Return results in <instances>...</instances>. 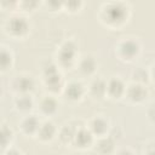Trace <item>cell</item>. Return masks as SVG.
<instances>
[{"instance_id":"1","label":"cell","mask_w":155,"mask_h":155,"mask_svg":"<svg viewBox=\"0 0 155 155\" xmlns=\"http://www.w3.org/2000/svg\"><path fill=\"white\" fill-rule=\"evenodd\" d=\"M103 12H104V17L109 24H120L125 21L127 10L121 4L111 2V4L107 5V7Z\"/></svg>"},{"instance_id":"2","label":"cell","mask_w":155,"mask_h":155,"mask_svg":"<svg viewBox=\"0 0 155 155\" xmlns=\"http://www.w3.org/2000/svg\"><path fill=\"white\" fill-rule=\"evenodd\" d=\"M6 29L13 36H23L28 31L29 25H28V22L25 21V18H23L21 16H15L7 21Z\"/></svg>"},{"instance_id":"3","label":"cell","mask_w":155,"mask_h":155,"mask_svg":"<svg viewBox=\"0 0 155 155\" xmlns=\"http://www.w3.org/2000/svg\"><path fill=\"white\" fill-rule=\"evenodd\" d=\"M119 53L125 59H132L139 52V45L134 40H124L119 44Z\"/></svg>"},{"instance_id":"4","label":"cell","mask_w":155,"mask_h":155,"mask_svg":"<svg viewBox=\"0 0 155 155\" xmlns=\"http://www.w3.org/2000/svg\"><path fill=\"white\" fill-rule=\"evenodd\" d=\"M12 86L13 88L19 93H28L33 87H34V80L30 75H24V74H21V75H17L12 82Z\"/></svg>"},{"instance_id":"5","label":"cell","mask_w":155,"mask_h":155,"mask_svg":"<svg viewBox=\"0 0 155 155\" xmlns=\"http://www.w3.org/2000/svg\"><path fill=\"white\" fill-rule=\"evenodd\" d=\"M125 85L119 78H113L107 82V94L113 98H119L125 93Z\"/></svg>"},{"instance_id":"6","label":"cell","mask_w":155,"mask_h":155,"mask_svg":"<svg viewBox=\"0 0 155 155\" xmlns=\"http://www.w3.org/2000/svg\"><path fill=\"white\" fill-rule=\"evenodd\" d=\"M125 94L133 102H140L147 96V90L144 88V86H142L139 84H133V85H130L128 87H126Z\"/></svg>"},{"instance_id":"7","label":"cell","mask_w":155,"mask_h":155,"mask_svg":"<svg viewBox=\"0 0 155 155\" xmlns=\"http://www.w3.org/2000/svg\"><path fill=\"white\" fill-rule=\"evenodd\" d=\"M56 131L57 130L51 121H45L39 125L36 134L41 140H51L53 138V136L56 134Z\"/></svg>"},{"instance_id":"8","label":"cell","mask_w":155,"mask_h":155,"mask_svg":"<svg viewBox=\"0 0 155 155\" xmlns=\"http://www.w3.org/2000/svg\"><path fill=\"white\" fill-rule=\"evenodd\" d=\"M92 133L90 132V130H86V128H78V131L75 132L74 134V138H73V143L75 145H78L79 148H85L86 145H88L91 142H92Z\"/></svg>"},{"instance_id":"9","label":"cell","mask_w":155,"mask_h":155,"mask_svg":"<svg viewBox=\"0 0 155 155\" xmlns=\"http://www.w3.org/2000/svg\"><path fill=\"white\" fill-rule=\"evenodd\" d=\"M64 93L69 99H79L84 94V86L78 81H71L65 86Z\"/></svg>"},{"instance_id":"10","label":"cell","mask_w":155,"mask_h":155,"mask_svg":"<svg viewBox=\"0 0 155 155\" xmlns=\"http://www.w3.org/2000/svg\"><path fill=\"white\" fill-rule=\"evenodd\" d=\"M75 57V46L73 42H65L62 45L59 50V61L64 64L68 62H73Z\"/></svg>"},{"instance_id":"11","label":"cell","mask_w":155,"mask_h":155,"mask_svg":"<svg viewBox=\"0 0 155 155\" xmlns=\"http://www.w3.org/2000/svg\"><path fill=\"white\" fill-rule=\"evenodd\" d=\"M90 93L94 98H102L107 94V81L102 79H96L90 85Z\"/></svg>"},{"instance_id":"12","label":"cell","mask_w":155,"mask_h":155,"mask_svg":"<svg viewBox=\"0 0 155 155\" xmlns=\"http://www.w3.org/2000/svg\"><path fill=\"white\" fill-rule=\"evenodd\" d=\"M39 125H40V122L35 115H28L25 119H23L21 127L25 133H36Z\"/></svg>"},{"instance_id":"13","label":"cell","mask_w":155,"mask_h":155,"mask_svg":"<svg viewBox=\"0 0 155 155\" xmlns=\"http://www.w3.org/2000/svg\"><path fill=\"white\" fill-rule=\"evenodd\" d=\"M57 107H58L57 101H56L53 97H51V96L44 97V98L41 99V102H40V109H41V111H42L44 114H46V115L53 114V113L57 110Z\"/></svg>"},{"instance_id":"14","label":"cell","mask_w":155,"mask_h":155,"mask_svg":"<svg viewBox=\"0 0 155 155\" xmlns=\"http://www.w3.org/2000/svg\"><path fill=\"white\" fill-rule=\"evenodd\" d=\"M108 128V121L103 117H96L91 121V130L90 132L93 134H98V136H103L107 132Z\"/></svg>"},{"instance_id":"15","label":"cell","mask_w":155,"mask_h":155,"mask_svg":"<svg viewBox=\"0 0 155 155\" xmlns=\"http://www.w3.org/2000/svg\"><path fill=\"white\" fill-rule=\"evenodd\" d=\"M97 67V62L94 61V58L92 56H85L79 64V69L81 70V73L84 74H91L96 70Z\"/></svg>"},{"instance_id":"16","label":"cell","mask_w":155,"mask_h":155,"mask_svg":"<svg viewBox=\"0 0 155 155\" xmlns=\"http://www.w3.org/2000/svg\"><path fill=\"white\" fill-rule=\"evenodd\" d=\"M15 104H16V107H17L19 110L27 111V110H29V109L31 108L33 101H31L30 94H28V93H22V94H19V96L16 98Z\"/></svg>"},{"instance_id":"17","label":"cell","mask_w":155,"mask_h":155,"mask_svg":"<svg viewBox=\"0 0 155 155\" xmlns=\"http://www.w3.org/2000/svg\"><path fill=\"white\" fill-rule=\"evenodd\" d=\"M12 64V54L5 48H0V70H6Z\"/></svg>"},{"instance_id":"18","label":"cell","mask_w":155,"mask_h":155,"mask_svg":"<svg viewBox=\"0 0 155 155\" xmlns=\"http://www.w3.org/2000/svg\"><path fill=\"white\" fill-rule=\"evenodd\" d=\"M113 145H114L113 140H111L109 137H107V138H101V139H99V142H98V144H97V148H98V150H99L101 153L105 154V153H110V151H111Z\"/></svg>"},{"instance_id":"19","label":"cell","mask_w":155,"mask_h":155,"mask_svg":"<svg viewBox=\"0 0 155 155\" xmlns=\"http://www.w3.org/2000/svg\"><path fill=\"white\" fill-rule=\"evenodd\" d=\"M12 138V132L11 130H8L7 127H0V145L1 147H5L10 139Z\"/></svg>"},{"instance_id":"20","label":"cell","mask_w":155,"mask_h":155,"mask_svg":"<svg viewBox=\"0 0 155 155\" xmlns=\"http://www.w3.org/2000/svg\"><path fill=\"white\" fill-rule=\"evenodd\" d=\"M117 155H132V154L128 150H121V151L117 153Z\"/></svg>"},{"instance_id":"21","label":"cell","mask_w":155,"mask_h":155,"mask_svg":"<svg viewBox=\"0 0 155 155\" xmlns=\"http://www.w3.org/2000/svg\"><path fill=\"white\" fill-rule=\"evenodd\" d=\"M6 155H19V153L16 151V150H10V151L6 153Z\"/></svg>"}]
</instances>
